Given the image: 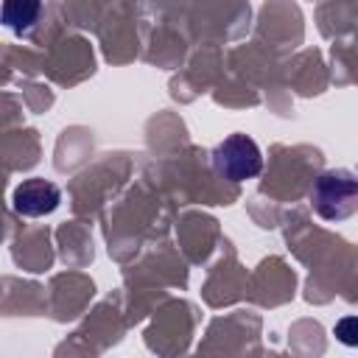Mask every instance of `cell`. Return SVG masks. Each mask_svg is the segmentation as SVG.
I'll return each instance as SVG.
<instances>
[{
  "instance_id": "cell-1",
  "label": "cell",
  "mask_w": 358,
  "mask_h": 358,
  "mask_svg": "<svg viewBox=\"0 0 358 358\" xmlns=\"http://www.w3.org/2000/svg\"><path fill=\"white\" fill-rule=\"evenodd\" d=\"M310 207L324 221H344L352 213H358V176L333 168L316 176L310 187Z\"/></svg>"
},
{
  "instance_id": "cell-2",
  "label": "cell",
  "mask_w": 358,
  "mask_h": 358,
  "mask_svg": "<svg viewBox=\"0 0 358 358\" xmlns=\"http://www.w3.org/2000/svg\"><path fill=\"white\" fill-rule=\"evenodd\" d=\"M213 168L229 182L255 179L263 171V154L257 143L246 134H229L213 148Z\"/></svg>"
},
{
  "instance_id": "cell-3",
  "label": "cell",
  "mask_w": 358,
  "mask_h": 358,
  "mask_svg": "<svg viewBox=\"0 0 358 358\" xmlns=\"http://www.w3.org/2000/svg\"><path fill=\"white\" fill-rule=\"evenodd\" d=\"M62 201V190L42 179V176H34V179H25L14 187V196H11V204L20 215H28V218H39V215H50Z\"/></svg>"
},
{
  "instance_id": "cell-4",
  "label": "cell",
  "mask_w": 358,
  "mask_h": 358,
  "mask_svg": "<svg viewBox=\"0 0 358 358\" xmlns=\"http://www.w3.org/2000/svg\"><path fill=\"white\" fill-rule=\"evenodd\" d=\"M42 11V0H3V22L14 34H28Z\"/></svg>"
},
{
  "instance_id": "cell-5",
  "label": "cell",
  "mask_w": 358,
  "mask_h": 358,
  "mask_svg": "<svg viewBox=\"0 0 358 358\" xmlns=\"http://www.w3.org/2000/svg\"><path fill=\"white\" fill-rule=\"evenodd\" d=\"M333 336H336L341 344H347V347H358V316H344V319H338L336 327H333Z\"/></svg>"
}]
</instances>
